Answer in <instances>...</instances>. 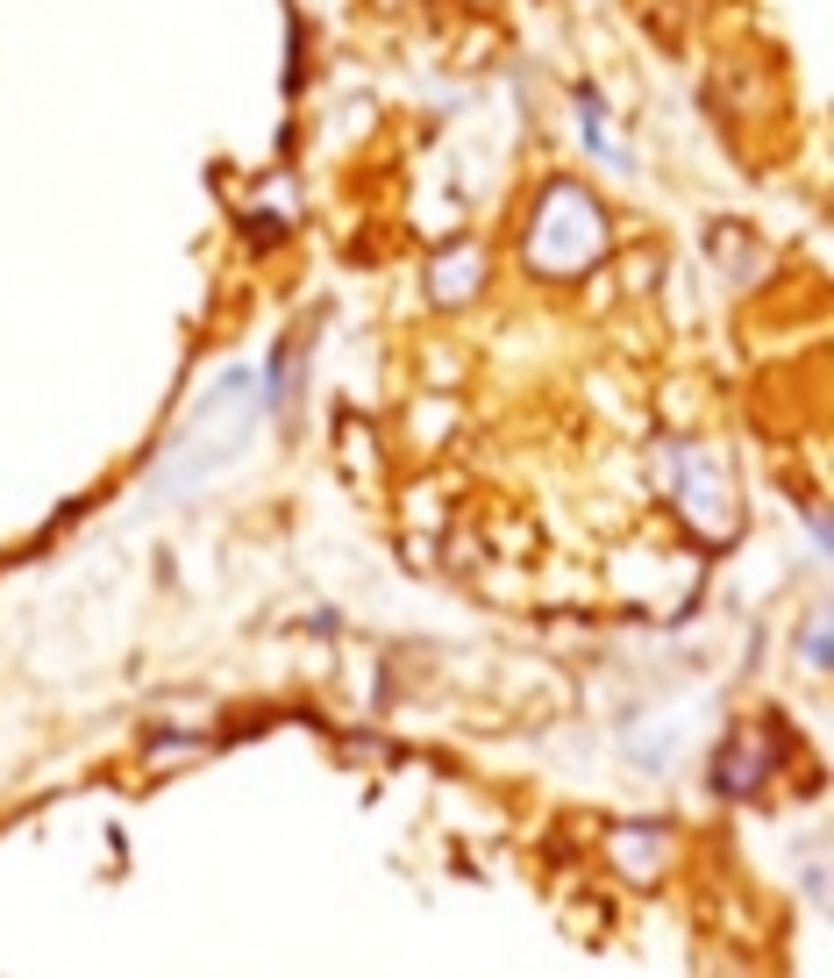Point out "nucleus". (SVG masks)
I'll use <instances>...</instances> for the list:
<instances>
[{"label":"nucleus","instance_id":"obj_1","mask_svg":"<svg viewBox=\"0 0 834 978\" xmlns=\"http://www.w3.org/2000/svg\"><path fill=\"white\" fill-rule=\"evenodd\" d=\"M250 429H257V408H250V372H221L215 386H207V400H201V415H193V429L172 443V458H164V472L150 479V493H186V486H201L207 472H221V464L236 458L242 443H250Z\"/></svg>","mask_w":834,"mask_h":978}]
</instances>
